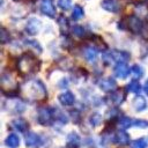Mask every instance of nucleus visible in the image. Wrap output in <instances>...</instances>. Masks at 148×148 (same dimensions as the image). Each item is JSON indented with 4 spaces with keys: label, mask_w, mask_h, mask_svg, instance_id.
<instances>
[{
    "label": "nucleus",
    "mask_w": 148,
    "mask_h": 148,
    "mask_svg": "<svg viewBox=\"0 0 148 148\" xmlns=\"http://www.w3.org/2000/svg\"><path fill=\"white\" fill-rule=\"evenodd\" d=\"M72 16L74 20H79L83 16V9L80 7V6H75L74 9H73V13H72Z\"/></svg>",
    "instance_id": "obj_27"
},
{
    "label": "nucleus",
    "mask_w": 148,
    "mask_h": 148,
    "mask_svg": "<svg viewBox=\"0 0 148 148\" xmlns=\"http://www.w3.org/2000/svg\"><path fill=\"white\" fill-rule=\"evenodd\" d=\"M12 127L18 132H24L28 128V123L24 119L18 118V119H15L12 121Z\"/></svg>",
    "instance_id": "obj_17"
},
{
    "label": "nucleus",
    "mask_w": 148,
    "mask_h": 148,
    "mask_svg": "<svg viewBox=\"0 0 148 148\" xmlns=\"http://www.w3.org/2000/svg\"><path fill=\"white\" fill-rule=\"evenodd\" d=\"M1 86H2V90H14L17 88V82L16 80L8 73L3 74L1 77Z\"/></svg>",
    "instance_id": "obj_3"
},
{
    "label": "nucleus",
    "mask_w": 148,
    "mask_h": 148,
    "mask_svg": "<svg viewBox=\"0 0 148 148\" xmlns=\"http://www.w3.org/2000/svg\"><path fill=\"white\" fill-rule=\"evenodd\" d=\"M39 28H40V21L32 17L28 21L27 23V27H25V30L29 35H36L38 31H39Z\"/></svg>",
    "instance_id": "obj_7"
},
{
    "label": "nucleus",
    "mask_w": 148,
    "mask_h": 148,
    "mask_svg": "<svg viewBox=\"0 0 148 148\" xmlns=\"http://www.w3.org/2000/svg\"><path fill=\"white\" fill-rule=\"evenodd\" d=\"M59 102L65 106H69L75 102V97L71 91H65L59 95Z\"/></svg>",
    "instance_id": "obj_9"
},
{
    "label": "nucleus",
    "mask_w": 148,
    "mask_h": 148,
    "mask_svg": "<svg viewBox=\"0 0 148 148\" xmlns=\"http://www.w3.org/2000/svg\"><path fill=\"white\" fill-rule=\"evenodd\" d=\"M131 73H132V75H133L135 79H139V77H141V76L143 75V69H142L141 66L134 65V66L131 68Z\"/></svg>",
    "instance_id": "obj_23"
},
{
    "label": "nucleus",
    "mask_w": 148,
    "mask_h": 148,
    "mask_svg": "<svg viewBox=\"0 0 148 148\" xmlns=\"http://www.w3.org/2000/svg\"><path fill=\"white\" fill-rule=\"evenodd\" d=\"M80 145V136L76 133H69L67 136V146L71 148H77Z\"/></svg>",
    "instance_id": "obj_19"
},
{
    "label": "nucleus",
    "mask_w": 148,
    "mask_h": 148,
    "mask_svg": "<svg viewBox=\"0 0 148 148\" xmlns=\"http://www.w3.org/2000/svg\"><path fill=\"white\" fill-rule=\"evenodd\" d=\"M102 123V116L99 113H92L90 116V124L92 126H98Z\"/></svg>",
    "instance_id": "obj_25"
},
{
    "label": "nucleus",
    "mask_w": 148,
    "mask_h": 148,
    "mask_svg": "<svg viewBox=\"0 0 148 148\" xmlns=\"http://www.w3.org/2000/svg\"><path fill=\"white\" fill-rule=\"evenodd\" d=\"M133 126L145 128V127H147V126H148V121L142 120V119H134V124H133Z\"/></svg>",
    "instance_id": "obj_29"
},
{
    "label": "nucleus",
    "mask_w": 148,
    "mask_h": 148,
    "mask_svg": "<svg viewBox=\"0 0 148 148\" xmlns=\"http://www.w3.org/2000/svg\"><path fill=\"white\" fill-rule=\"evenodd\" d=\"M52 119V112L47 108H40L38 110V123L42 125H47L50 124Z\"/></svg>",
    "instance_id": "obj_6"
},
{
    "label": "nucleus",
    "mask_w": 148,
    "mask_h": 148,
    "mask_svg": "<svg viewBox=\"0 0 148 148\" xmlns=\"http://www.w3.org/2000/svg\"><path fill=\"white\" fill-rule=\"evenodd\" d=\"M133 108L135 111H143L147 108V102L142 96H136L133 99Z\"/></svg>",
    "instance_id": "obj_16"
},
{
    "label": "nucleus",
    "mask_w": 148,
    "mask_h": 148,
    "mask_svg": "<svg viewBox=\"0 0 148 148\" xmlns=\"http://www.w3.org/2000/svg\"><path fill=\"white\" fill-rule=\"evenodd\" d=\"M114 142L119 146H126L130 143V136L125 131H119L114 135Z\"/></svg>",
    "instance_id": "obj_10"
},
{
    "label": "nucleus",
    "mask_w": 148,
    "mask_h": 148,
    "mask_svg": "<svg viewBox=\"0 0 148 148\" xmlns=\"http://www.w3.org/2000/svg\"><path fill=\"white\" fill-rule=\"evenodd\" d=\"M127 89H128V91H131V92H139L140 89H141V86H140V83H139L138 81H132V82L127 86Z\"/></svg>",
    "instance_id": "obj_26"
},
{
    "label": "nucleus",
    "mask_w": 148,
    "mask_h": 148,
    "mask_svg": "<svg viewBox=\"0 0 148 148\" xmlns=\"http://www.w3.org/2000/svg\"><path fill=\"white\" fill-rule=\"evenodd\" d=\"M25 145L29 148H38L42 145V139L38 134L30 132L25 136Z\"/></svg>",
    "instance_id": "obj_4"
},
{
    "label": "nucleus",
    "mask_w": 148,
    "mask_h": 148,
    "mask_svg": "<svg viewBox=\"0 0 148 148\" xmlns=\"http://www.w3.org/2000/svg\"><path fill=\"white\" fill-rule=\"evenodd\" d=\"M116 87H117V83L111 77H105V79L101 80V82H99V88L104 91H112Z\"/></svg>",
    "instance_id": "obj_8"
},
{
    "label": "nucleus",
    "mask_w": 148,
    "mask_h": 148,
    "mask_svg": "<svg viewBox=\"0 0 148 148\" xmlns=\"http://www.w3.org/2000/svg\"><path fill=\"white\" fill-rule=\"evenodd\" d=\"M101 6L104 9H106L109 12H112V13H116L119 9V3L117 2V0H103Z\"/></svg>",
    "instance_id": "obj_13"
},
{
    "label": "nucleus",
    "mask_w": 148,
    "mask_h": 148,
    "mask_svg": "<svg viewBox=\"0 0 148 148\" xmlns=\"http://www.w3.org/2000/svg\"><path fill=\"white\" fill-rule=\"evenodd\" d=\"M110 98H111L112 103H114L116 105H118V104H121V103H123V101H124V98H125V95H124L123 91L118 90V91H113Z\"/></svg>",
    "instance_id": "obj_20"
},
{
    "label": "nucleus",
    "mask_w": 148,
    "mask_h": 148,
    "mask_svg": "<svg viewBox=\"0 0 148 148\" xmlns=\"http://www.w3.org/2000/svg\"><path fill=\"white\" fill-rule=\"evenodd\" d=\"M83 54H84V58L89 61V62H94L96 59H97V50L92 46H88L84 49L83 51Z\"/></svg>",
    "instance_id": "obj_15"
},
{
    "label": "nucleus",
    "mask_w": 148,
    "mask_h": 148,
    "mask_svg": "<svg viewBox=\"0 0 148 148\" xmlns=\"http://www.w3.org/2000/svg\"><path fill=\"white\" fill-rule=\"evenodd\" d=\"M133 124H134V119H131V118H128V117H123V118H120V120H119V125H120L123 128L131 127V126H133Z\"/></svg>",
    "instance_id": "obj_24"
},
{
    "label": "nucleus",
    "mask_w": 148,
    "mask_h": 148,
    "mask_svg": "<svg viewBox=\"0 0 148 148\" xmlns=\"http://www.w3.org/2000/svg\"><path fill=\"white\" fill-rule=\"evenodd\" d=\"M145 91H146V94L148 95V80H147V82L145 83Z\"/></svg>",
    "instance_id": "obj_31"
},
{
    "label": "nucleus",
    "mask_w": 148,
    "mask_h": 148,
    "mask_svg": "<svg viewBox=\"0 0 148 148\" xmlns=\"http://www.w3.org/2000/svg\"><path fill=\"white\" fill-rule=\"evenodd\" d=\"M130 73V69L128 67L124 64V62H120L118 64L116 67H114V75L117 77H120V79H125Z\"/></svg>",
    "instance_id": "obj_12"
},
{
    "label": "nucleus",
    "mask_w": 148,
    "mask_h": 148,
    "mask_svg": "<svg viewBox=\"0 0 148 148\" xmlns=\"http://www.w3.org/2000/svg\"><path fill=\"white\" fill-rule=\"evenodd\" d=\"M5 143L10 147V148H16L20 146V138L16 135V134H9L6 140H5Z\"/></svg>",
    "instance_id": "obj_18"
},
{
    "label": "nucleus",
    "mask_w": 148,
    "mask_h": 148,
    "mask_svg": "<svg viewBox=\"0 0 148 148\" xmlns=\"http://www.w3.org/2000/svg\"><path fill=\"white\" fill-rule=\"evenodd\" d=\"M9 105H10V110L14 111V112H22L24 110V104L21 103L20 101H14V102H9Z\"/></svg>",
    "instance_id": "obj_21"
},
{
    "label": "nucleus",
    "mask_w": 148,
    "mask_h": 148,
    "mask_svg": "<svg viewBox=\"0 0 148 148\" xmlns=\"http://www.w3.org/2000/svg\"><path fill=\"white\" fill-rule=\"evenodd\" d=\"M24 89L27 96H29L31 99H44L47 96L46 88L39 80L30 81L29 83L25 84Z\"/></svg>",
    "instance_id": "obj_1"
},
{
    "label": "nucleus",
    "mask_w": 148,
    "mask_h": 148,
    "mask_svg": "<svg viewBox=\"0 0 148 148\" xmlns=\"http://www.w3.org/2000/svg\"><path fill=\"white\" fill-rule=\"evenodd\" d=\"M128 28H130L131 31H133L134 34L140 32V30H141V28H142V23H141L140 18L136 17V16L130 17V20H128Z\"/></svg>",
    "instance_id": "obj_11"
},
{
    "label": "nucleus",
    "mask_w": 148,
    "mask_h": 148,
    "mask_svg": "<svg viewBox=\"0 0 148 148\" xmlns=\"http://www.w3.org/2000/svg\"><path fill=\"white\" fill-rule=\"evenodd\" d=\"M111 53V57H112V60L114 61H118L119 64L120 62H125L126 60L130 59V54L124 52V51H112L110 52Z\"/></svg>",
    "instance_id": "obj_14"
},
{
    "label": "nucleus",
    "mask_w": 148,
    "mask_h": 148,
    "mask_svg": "<svg viewBox=\"0 0 148 148\" xmlns=\"http://www.w3.org/2000/svg\"><path fill=\"white\" fill-rule=\"evenodd\" d=\"M132 148H147L148 147V142L146 139L143 138H140V139H136L132 142Z\"/></svg>",
    "instance_id": "obj_22"
},
{
    "label": "nucleus",
    "mask_w": 148,
    "mask_h": 148,
    "mask_svg": "<svg viewBox=\"0 0 148 148\" xmlns=\"http://www.w3.org/2000/svg\"><path fill=\"white\" fill-rule=\"evenodd\" d=\"M58 6L66 10L72 6V0H58Z\"/></svg>",
    "instance_id": "obj_28"
},
{
    "label": "nucleus",
    "mask_w": 148,
    "mask_h": 148,
    "mask_svg": "<svg viewBox=\"0 0 148 148\" xmlns=\"http://www.w3.org/2000/svg\"><path fill=\"white\" fill-rule=\"evenodd\" d=\"M73 32H74V35H76V36H83V34H84V29H83V27L75 25V27L73 28Z\"/></svg>",
    "instance_id": "obj_30"
},
{
    "label": "nucleus",
    "mask_w": 148,
    "mask_h": 148,
    "mask_svg": "<svg viewBox=\"0 0 148 148\" xmlns=\"http://www.w3.org/2000/svg\"><path fill=\"white\" fill-rule=\"evenodd\" d=\"M40 10L43 14L53 17L56 15V9H54V5L52 0H43L40 2Z\"/></svg>",
    "instance_id": "obj_5"
},
{
    "label": "nucleus",
    "mask_w": 148,
    "mask_h": 148,
    "mask_svg": "<svg viewBox=\"0 0 148 148\" xmlns=\"http://www.w3.org/2000/svg\"><path fill=\"white\" fill-rule=\"evenodd\" d=\"M17 68L22 74H28L32 73L37 68V60L34 56L31 54H23L17 62Z\"/></svg>",
    "instance_id": "obj_2"
}]
</instances>
